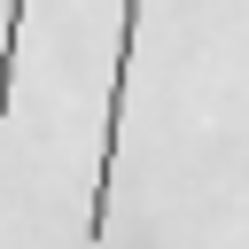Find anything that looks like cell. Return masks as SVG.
I'll return each instance as SVG.
<instances>
[{"mask_svg":"<svg viewBox=\"0 0 249 249\" xmlns=\"http://www.w3.org/2000/svg\"><path fill=\"white\" fill-rule=\"evenodd\" d=\"M23 8H31V0H8V16H0V124H8V93H16V39H23Z\"/></svg>","mask_w":249,"mask_h":249,"instance_id":"obj_2","label":"cell"},{"mask_svg":"<svg viewBox=\"0 0 249 249\" xmlns=\"http://www.w3.org/2000/svg\"><path fill=\"white\" fill-rule=\"evenodd\" d=\"M132 39H140V0H124V23H117V70H109V117H101V163H93V210H86V233H93V241L109 233V195H117V148H124V70H132Z\"/></svg>","mask_w":249,"mask_h":249,"instance_id":"obj_1","label":"cell"}]
</instances>
